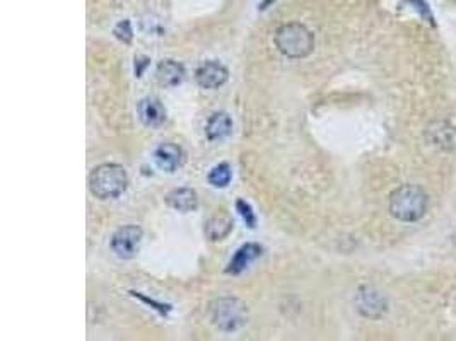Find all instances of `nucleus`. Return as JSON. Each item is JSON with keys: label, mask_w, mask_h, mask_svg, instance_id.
<instances>
[{"label": "nucleus", "mask_w": 456, "mask_h": 341, "mask_svg": "<svg viewBox=\"0 0 456 341\" xmlns=\"http://www.w3.org/2000/svg\"><path fill=\"white\" fill-rule=\"evenodd\" d=\"M91 195L99 200H111L118 198L128 186V174L120 164H101L94 167L87 179Z\"/></svg>", "instance_id": "1"}, {"label": "nucleus", "mask_w": 456, "mask_h": 341, "mask_svg": "<svg viewBox=\"0 0 456 341\" xmlns=\"http://www.w3.org/2000/svg\"><path fill=\"white\" fill-rule=\"evenodd\" d=\"M390 213L400 222H417L426 216L428 195L413 184H404L390 195Z\"/></svg>", "instance_id": "2"}, {"label": "nucleus", "mask_w": 456, "mask_h": 341, "mask_svg": "<svg viewBox=\"0 0 456 341\" xmlns=\"http://www.w3.org/2000/svg\"><path fill=\"white\" fill-rule=\"evenodd\" d=\"M275 46L287 58H306L315 50V36L304 24H284L275 33Z\"/></svg>", "instance_id": "3"}, {"label": "nucleus", "mask_w": 456, "mask_h": 341, "mask_svg": "<svg viewBox=\"0 0 456 341\" xmlns=\"http://www.w3.org/2000/svg\"><path fill=\"white\" fill-rule=\"evenodd\" d=\"M211 321L217 330L231 332L248 323V307L240 298L223 297L217 298L211 304Z\"/></svg>", "instance_id": "4"}, {"label": "nucleus", "mask_w": 456, "mask_h": 341, "mask_svg": "<svg viewBox=\"0 0 456 341\" xmlns=\"http://www.w3.org/2000/svg\"><path fill=\"white\" fill-rule=\"evenodd\" d=\"M142 229L139 225H125L111 237V250L121 259H132L140 250Z\"/></svg>", "instance_id": "5"}, {"label": "nucleus", "mask_w": 456, "mask_h": 341, "mask_svg": "<svg viewBox=\"0 0 456 341\" xmlns=\"http://www.w3.org/2000/svg\"><path fill=\"white\" fill-rule=\"evenodd\" d=\"M229 79V70L226 69L221 62L211 60L205 62L196 69L195 81L204 89H217V87L224 86Z\"/></svg>", "instance_id": "6"}, {"label": "nucleus", "mask_w": 456, "mask_h": 341, "mask_svg": "<svg viewBox=\"0 0 456 341\" xmlns=\"http://www.w3.org/2000/svg\"><path fill=\"white\" fill-rule=\"evenodd\" d=\"M355 304H357L359 313L366 318L378 319L387 313V301L382 294L376 289L362 287L359 289L357 297H355Z\"/></svg>", "instance_id": "7"}, {"label": "nucleus", "mask_w": 456, "mask_h": 341, "mask_svg": "<svg viewBox=\"0 0 456 341\" xmlns=\"http://www.w3.org/2000/svg\"><path fill=\"white\" fill-rule=\"evenodd\" d=\"M262 246L257 242H248L243 244L240 250L236 251V255L233 256V259L229 261L228 268H226V273L229 275H240V273L245 272L250 264L255 263L262 256Z\"/></svg>", "instance_id": "8"}, {"label": "nucleus", "mask_w": 456, "mask_h": 341, "mask_svg": "<svg viewBox=\"0 0 456 341\" xmlns=\"http://www.w3.org/2000/svg\"><path fill=\"white\" fill-rule=\"evenodd\" d=\"M137 111H139L140 121L145 126H150V128H156V126H161L166 120V109L161 104V101L156 98H144L137 106Z\"/></svg>", "instance_id": "9"}, {"label": "nucleus", "mask_w": 456, "mask_h": 341, "mask_svg": "<svg viewBox=\"0 0 456 341\" xmlns=\"http://www.w3.org/2000/svg\"><path fill=\"white\" fill-rule=\"evenodd\" d=\"M154 159L159 169L166 172H174L182 166L183 152L177 144H162L159 145L154 152Z\"/></svg>", "instance_id": "10"}, {"label": "nucleus", "mask_w": 456, "mask_h": 341, "mask_svg": "<svg viewBox=\"0 0 456 341\" xmlns=\"http://www.w3.org/2000/svg\"><path fill=\"white\" fill-rule=\"evenodd\" d=\"M185 67L174 60H162L157 65V82L165 87H177L185 81Z\"/></svg>", "instance_id": "11"}, {"label": "nucleus", "mask_w": 456, "mask_h": 341, "mask_svg": "<svg viewBox=\"0 0 456 341\" xmlns=\"http://www.w3.org/2000/svg\"><path fill=\"white\" fill-rule=\"evenodd\" d=\"M166 203H168L171 208L178 210V212H191V210L199 207V195H196L195 189L191 188H178L168 193Z\"/></svg>", "instance_id": "12"}, {"label": "nucleus", "mask_w": 456, "mask_h": 341, "mask_svg": "<svg viewBox=\"0 0 456 341\" xmlns=\"http://www.w3.org/2000/svg\"><path fill=\"white\" fill-rule=\"evenodd\" d=\"M233 132V120L228 113H216L208 118L207 125H205V135L208 140H223Z\"/></svg>", "instance_id": "13"}, {"label": "nucleus", "mask_w": 456, "mask_h": 341, "mask_svg": "<svg viewBox=\"0 0 456 341\" xmlns=\"http://www.w3.org/2000/svg\"><path fill=\"white\" fill-rule=\"evenodd\" d=\"M233 220L228 216H216L205 224V235L211 241H223L233 230Z\"/></svg>", "instance_id": "14"}, {"label": "nucleus", "mask_w": 456, "mask_h": 341, "mask_svg": "<svg viewBox=\"0 0 456 341\" xmlns=\"http://www.w3.org/2000/svg\"><path fill=\"white\" fill-rule=\"evenodd\" d=\"M233 171L231 166L228 162H221L208 172V183L216 188H226L229 183H231Z\"/></svg>", "instance_id": "15"}, {"label": "nucleus", "mask_w": 456, "mask_h": 341, "mask_svg": "<svg viewBox=\"0 0 456 341\" xmlns=\"http://www.w3.org/2000/svg\"><path fill=\"white\" fill-rule=\"evenodd\" d=\"M113 33H115V36L118 38L120 41H123V43H127V45L132 43L133 31H132L130 21H128V19L120 21V23L115 26V29H113Z\"/></svg>", "instance_id": "16"}, {"label": "nucleus", "mask_w": 456, "mask_h": 341, "mask_svg": "<svg viewBox=\"0 0 456 341\" xmlns=\"http://www.w3.org/2000/svg\"><path fill=\"white\" fill-rule=\"evenodd\" d=\"M236 208H238V212H240V216L243 217V220L246 222V225H248L250 229H255V225H257V216L253 213L252 207H250V205L246 203V201L238 200L236 201Z\"/></svg>", "instance_id": "17"}, {"label": "nucleus", "mask_w": 456, "mask_h": 341, "mask_svg": "<svg viewBox=\"0 0 456 341\" xmlns=\"http://www.w3.org/2000/svg\"><path fill=\"white\" fill-rule=\"evenodd\" d=\"M410 2H412L413 6H417L416 9L419 11L426 19H429V23H433V16H430V12H429V9H428V4H426L424 0H410Z\"/></svg>", "instance_id": "18"}]
</instances>
